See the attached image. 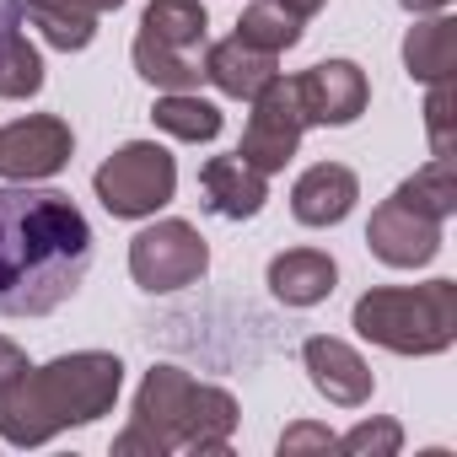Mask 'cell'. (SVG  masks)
<instances>
[{
	"instance_id": "13",
	"label": "cell",
	"mask_w": 457,
	"mask_h": 457,
	"mask_svg": "<svg viewBox=\"0 0 457 457\" xmlns=\"http://www.w3.org/2000/svg\"><path fill=\"white\" fill-rule=\"evenodd\" d=\"M199 76H204L215 92H226V97L253 103L270 81H280V54H264V49H253V44H243V38L232 33V38H220V44H204Z\"/></svg>"
},
{
	"instance_id": "11",
	"label": "cell",
	"mask_w": 457,
	"mask_h": 457,
	"mask_svg": "<svg viewBox=\"0 0 457 457\" xmlns=\"http://www.w3.org/2000/svg\"><path fill=\"white\" fill-rule=\"evenodd\" d=\"M291 92H296L302 119H307V124H328V129L355 124V119L366 113V103H371L366 71H361L355 60H323V65L302 71V76L291 81Z\"/></svg>"
},
{
	"instance_id": "27",
	"label": "cell",
	"mask_w": 457,
	"mask_h": 457,
	"mask_svg": "<svg viewBox=\"0 0 457 457\" xmlns=\"http://www.w3.org/2000/svg\"><path fill=\"white\" fill-rule=\"evenodd\" d=\"M403 12H414V17H436V12H446L452 0H398Z\"/></svg>"
},
{
	"instance_id": "8",
	"label": "cell",
	"mask_w": 457,
	"mask_h": 457,
	"mask_svg": "<svg viewBox=\"0 0 457 457\" xmlns=\"http://www.w3.org/2000/svg\"><path fill=\"white\" fill-rule=\"evenodd\" d=\"M441 232L446 220H436L430 210H420L414 199H403L393 188V199H382L371 210V226H366V248L387 264V270H425L436 253H441Z\"/></svg>"
},
{
	"instance_id": "3",
	"label": "cell",
	"mask_w": 457,
	"mask_h": 457,
	"mask_svg": "<svg viewBox=\"0 0 457 457\" xmlns=\"http://www.w3.org/2000/svg\"><path fill=\"white\" fill-rule=\"evenodd\" d=\"M237 398L226 387L194 382L178 366H151L135 393V420L113 441L119 457H167V452H226L237 430Z\"/></svg>"
},
{
	"instance_id": "15",
	"label": "cell",
	"mask_w": 457,
	"mask_h": 457,
	"mask_svg": "<svg viewBox=\"0 0 457 457\" xmlns=\"http://www.w3.org/2000/svg\"><path fill=\"white\" fill-rule=\"evenodd\" d=\"M361 199V178L345 162H318L291 183V215L302 226H339Z\"/></svg>"
},
{
	"instance_id": "5",
	"label": "cell",
	"mask_w": 457,
	"mask_h": 457,
	"mask_svg": "<svg viewBox=\"0 0 457 457\" xmlns=\"http://www.w3.org/2000/svg\"><path fill=\"white\" fill-rule=\"evenodd\" d=\"M210 44V17L199 0H151L135 33V71L162 92H199V54Z\"/></svg>"
},
{
	"instance_id": "2",
	"label": "cell",
	"mask_w": 457,
	"mask_h": 457,
	"mask_svg": "<svg viewBox=\"0 0 457 457\" xmlns=\"http://www.w3.org/2000/svg\"><path fill=\"white\" fill-rule=\"evenodd\" d=\"M124 361L108 350H76L49 366H28L0 387V441L44 446L71 425H92L119 403Z\"/></svg>"
},
{
	"instance_id": "12",
	"label": "cell",
	"mask_w": 457,
	"mask_h": 457,
	"mask_svg": "<svg viewBox=\"0 0 457 457\" xmlns=\"http://www.w3.org/2000/svg\"><path fill=\"white\" fill-rule=\"evenodd\" d=\"M302 366H307L312 387H318L328 403H339V409H361V403L371 398V387H377V377H371V366L361 361V350H350L345 339H328V334H312V339L302 345Z\"/></svg>"
},
{
	"instance_id": "23",
	"label": "cell",
	"mask_w": 457,
	"mask_h": 457,
	"mask_svg": "<svg viewBox=\"0 0 457 457\" xmlns=\"http://www.w3.org/2000/svg\"><path fill=\"white\" fill-rule=\"evenodd\" d=\"M425 129H430V156H452V81H430L425 103Z\"/></svg>"
},
{
	"instance_id": "22",
	"label": "cell",
	"mask_w": 457,
	"mask_h": 457,
	"mask_svg": "<svg viewBox=\"0 0 457 457\" xmlns=\"http://www.w3.org/2000/svg\"><path fill=\"white\" fill-rule=\"evenodd\" d=\"M403 446V430L393 425V420H366V425H355V430H345V436H334V452H350V457H393Z\"/></svg>"
},
{
	"instance_id": "19",
	"label": "cell",
	"mask_w": 457,
	"mask_h": 457,
	"mask_svg": "<svg viewBox=\"0 0 457 457\" xmlns=\"http://www.w3.org/2000/svg\"><path fill=\"white\" fill-rule=\"evenodd\" d=\"M151 119H156V129H162V135L188 140V145H199V140H215V135H220V108H215V103H204L199 92H167V97H156Z\"/></svg>"
},
{
	"instance_id": "17",
	"label": "cell",
	"mask_w": 457,
	"mask_h": 457,
	"mask_svg": "<svg viewBox=\"0 0 457 457\" xmlns=\"http://www.w3.org/2000/svg\"><path fill=\"white\" fill-rule=\"evenodd\" d=\"M334 280H339V264L323 248H291V253L270 259V291L286 307H318V302H328Z\"/></svg>"
},
{
	"instance_id": "26",
	"label": "cell",
	"mask_w": 457,
	"mask_h": 457,
	"mask_svg": "<svg viewBox=\"0 0 457 457\" xmlns=\"http://www.w3.org/2000/svg\"><path fill=\"white\" fill-rule=\"evenodd\" d=\"M22 28V0H0V44Z\"/></svg>"
},
{
	"instance_id": "24",
	"label": "cell",
	"mask_w": 457,
	"mask_h": 457,
	"mask_svg": "<svg viewBox=\"0 0 457 457\" xmlns=\"http://www.w3.org/2000/svg\"><path fill=\"white\" fill-rule=\"evenodd\" d=\"M296 452H334V430H323V425H291L280 436V457H296Z\"/></svg>"
},
{
	"instance_id": "7",
	"label": "cell",
	"mask_w": 457,
	"mask_h": 457,
	"mask_svg": "<svg viewBox=\"0 0 457 457\" xmlns=\"http://www.w3.org/2000/svg\"><path fill=\"white\" fill-rule=\"evenodd\" d=\"M204 270H210V248L188 220H156L129 243V275L151 296L183 291V286L204 280Z\"/></svg>"
},
{
	"instance_id": "10",
	"label": "cell",
	"mask_w": 457,
	"mask_h": 457,
	"mask_svg": "<svg viewBox=\"0 0 457 457\" xmlns=\"http://www.w3.org/2000/svg\"><path fill=\"white\" fill-rule=\"evenodd\" d=\"M71 151H76V135L54 113H28V119L0 129V172H6L12 183L54 178L71 162Z\"/></svg>"
},
{
	"instance_id": "28",
	"label": "cell",
	"mask_w": 457,
	"mask_h": 457,
	"mask_svg": "<svg viewBox=\"0 0 457 457\" xmlns=\"http://www.w3.org/2000/svg\"><path fill=\"white\" fill-rule=\"evenodd\" d=\"M280 6H286V12H296V17L307 22V17H318V12L328 6V0H280Z\"/></svg>"
},
{
	"instance_id": "18",
	"label": "cell",
	"mask_w": 457,
	"mask_h": 457,
	"mask_svg": "<svg viewBox=\"0 0 457 457\" xmlns=\"http://www.w3.org/2000/svg\"><path fill=\"white\" fill-rule=\"evenodd\" d=\"M452 65H457V22L446 12L414 22L403 38V71L430 87V81H452Z\"/></svg>"
},
{
	"instance_id": "25",
	"label": "cell",
	"mask_w": 457,
	"mask_h": 457,
	"mask_svg": "<svg viewBox=\"0 0 457 457\" xmlns=\"http://www.w3.org/2000/svg\"><path fill=\"white\" fill-rule=\"evenodd\" d=\"M28 371V355L12 345V339H0V387H6V382H17Z\"/></svg>"
},
{
	"instance_id": "20",
	"label": "cell",
	"mask_w": 457,
	"mask_h": 457,
	"mask_svg": "<svg viewBox=\"0 0 457 457\" xmlns=\"http://www.w3.org/2000/svg\"><path fill=\"white\" fill-rule=\"evenodd\" d=\"M237 38L264 49V54H286V49L302 44V17L286 12L280 0H253V6L237 17Z\"/></svg>"
},
{
	"instance_id": "4",
	"label": "cell",
	"mask_w": 457,
	"mask_h": 457,
	"mask_svg": "<svg viewBox=\"0 0 457 457\" xmlns=\"http://www.w3.org/2000/svg\"><path fill=\"white\" fill-rule=\"evenodd\" d=\"M350 323L366 345H382L393 355H441L457 339V280L377 286L355 302Z\"/></svg>"
},
{
	"instance_id": "6",
	"label": "cell",
	"mask_w": 457,
	"mask_h": 457,
	"mask_svg": "<svg viewBox=\"0 0 457 457\" xmlns=\"http://www.w3.org/2000/svg\"><path fill=\"white\" fill-rule=\"evenodd\" d=\"M92 188L108 215L140 220V215H156L178 194V162L156 140H129L92 172Z\"/></svg>"
},
{
	"instance_id": "14",
	"label": "cell",
	"mask_w": 457,
	"mask_h": 457,
	"mask_svg": "<svg viewBox=\"0 0 457 457\" xmlns=\"http://www.w3.org/2000/svg\"><path fill=\"white\" fill-rule=\"evenodd\" d=\"M199 194H204V210L220 220H253L270 199V178L232 151V156H210L199 167Z\"/></svg>"
},
{
	"instance_id": "1",
	"label": "cell",
	"mask_w": 457,
	"mask_h": 457,
	"mask_svg": "<svg viewBox=\"0 0 457 457\" xmlns=\"http://www.w3.org/2000/svg\"><path fill=\"white\" fill-rule=\"evenodd\" d=\"M92 270V226L60 188H0V318H49Z\"/></svg>"
},
{
	"instance_id": "9",
	"label": "cell",
	"mask_w": 457,
	"mask_h": 457,
	"mask_svg": "<svg viewBox=\"0 0 457 457\" xmlns=\"http://www.w3.org/2000/svg\"><path fill=\"white\" fill-rule=\"evenodd\" d=\"M302 135H307V119H302V108H296L291 81H270V87L253 97V113H248V129H243L237 156L270 178V172H280V167L296 156Z\"/></svg>"
},
{
	"instance_id": "21",
	"label": "cell",
	"mask_w": 457,
	"mask_h": 457,
	"mask_svg": "<svg viewBox=\"0 0 457 457\" xmlns=\"http://www.w3.org/2000/svg\"><path fill=\"white\" fill-rule=\"evenodd\" d=\"M38 87H44V54L17 28L6 44H0V97L22 103V97H38Z\"/></svg>"
},
{
	"instance_id": "16",
	"label": "cell",
	"mask_w": 457,
	"mask_h": 457,
	"mask_svg": "<svg viewBox=\"0 0 457 457\" xmlns=\"http://www.w3.org/2000/svg\"><path fill=\"white\" fill-rule=\"evenodd\" d=\"M124 0H22V17L44 33L49 49L60 54H81L97 38V17L119 12Z\"/></svg>"
}]
</instances>
